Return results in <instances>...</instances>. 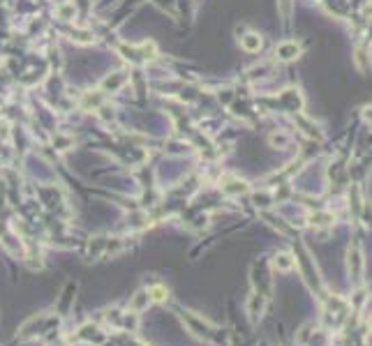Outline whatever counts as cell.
I'll return each mask as SVG.
<instances>
[{
    "label": "cell",
    "mask_w": 372,
    "mask_h": 346,
    "mask_svg": "<svg viewBox=\"0 0 372 346\" xmlns=\"http://www.w3.org/2000/svg\"><path fill=\"white\" fill-rule=\"evenodd\" d=\"M150 293H153V298H155V300H164V298H167V293H164L162 286H155V289L150 291Z\"/></svg>",
    "instance_id": "4"
},
{
    "label": "cell",
    "mask_w": 372,
    "mask_h": 346,
    "mask_svg": "<svg viewBox=\"0 0 372 346\" xmlns=\"http://www.w3.org/2000/svg\"><path fill=\"white\" fill-rule=\"evenodd\" d=\"M363 16H370L372 18V0L365 5V7H363Z\"/></svg>",
    "instance_id": "5"
},
{
    "label": "cell",
    "mask_w": 372,
    "mask_h": 346,
    "mask_svg": "<svg viewBox=\"0 0 372 346\" xmlns=\"http://www.w3.org/2000/svg\"><path fill=\"white\" fill-rule=\"evenodd\" d=\"M278 58L280 60H293L298 53H301V46L296 44V42H282V44L278 46Z\"/></svg>",
    "instance_id": "1"
},
{
    "label": "cell",
    "mask_w": 372,
    "mask_h": 346,
    "mask_svg": "<svg viewBox=\"0 0 372 346\" xmlns=\"http://www.w3.org/2000/svg\"><path fill=\"white\" fill-rule=\"evenodd\" d=\"M356 67L361 69V72H367V69H370V65H365V53H363L361 49L356 51Z\"/></svg>",
    "instance_id": "3"
},
{
    "label": "cell",
    "mask_w": 372,
    "mask_h": 346,
    "mask_svg": "<svg viewBox=\"0 0 372 346\" xmlns=\"http://www.w3.org/2000/svg\"><path fill=\"white\" fill-rule=\"evenodd\" d=\"M241 46L245 51H250V53H254V51L261 49V37L257 32H247L245 37H241Z\"/></svg>",
    "instance_id": "2"
}]
</instances>
